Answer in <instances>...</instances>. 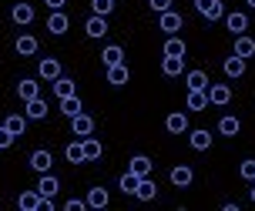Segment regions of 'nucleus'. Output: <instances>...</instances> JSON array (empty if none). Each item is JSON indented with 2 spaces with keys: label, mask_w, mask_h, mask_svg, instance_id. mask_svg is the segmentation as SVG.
<instances>
[{
  "label": "nucleus",
  "mask_w": 255,
  "mask_h": 211,
  "mask_svg": "<svg viewBox=\"0 0 255 211\" xmlns=\"http://www.w3.org/2000/svg\"><path fill=\"white\" fill-rule=\"evenodd\" d=\"M185 54H188L185 40H181L178 34H171V37L165 40V57H185Z\"/></svg>",
  "instance_id": "26"
},
{
  "label": "nucleus",
  "mask_w": 255,
  "mask_h": 211,
  "mask_svg": "<svg viewBox=\"0 0 255 211\" xmlns=\"http://www.w3.org/2000/svg\"><path fill=\"white\" fill-rule=\"evenodd\" d=\"M222 71H225V77H229V81H239V77L245 74V57H239V54H229V57L222 61Z\"/></svg>",
  "instance_id": "6"
},
{
  "label": "nucleus",
  "mask_w": 255,
  "mask_h": 211,
  "mask_svg": "<svg viewBox=\"0 0 255 211\" xmlns=\"http://www.w3.org/2000/svg\"><path fill=\"white\" fill-rule=\"evenodd\" d=\"M225 27H229V34H232V37L245 34V30H249V13H242V10L225 13Z\"/></svg>",
  "instance_id": "4"
},
{
  "label": "nucleus",
  "mask_w": 255,
  "mask_h": 211,
  "mask_svg": "<svg viewBox=\"0 0 255 211\" xmlns=\"http://www.w3.org/2000/svg\"><path fill=\"white\" fill-rule=\"evenodd\" d=\"M128 81H131L128 61H125V64H115V67H108V84H111V87H125Z\"/></svg>",
  "instance_id": "14"
},
{
  "label": "nucleus",
  "mask_w": 255,
  "mask_h": 211,
  "mask_svg": "<svg viewBox=\"0 0 255 211\" xmlns=\"http://www.w3.org/2000/svg\"><path fill=\"white\" fill-rule=\"evenodd\" d=\"M51 87H54V98L57 101H64V98H71V94H77V84H74V77H57V81H51Z\"/></svg>",
  "instance_id": "13"
},
{
  "label": "nucleus",
  "mask_w": 255,
  "mask_h": 211,
  "mask_svg": "<svg viewBox=\"0 0 255 211\" xmlns=\"http://www.w3.org/2000/svg\"><path fill=\"white\" fill-rule=\"evenodd\" d=\"M71 127H74L77 137H88V134H94V117H88V114L81 111L77 117H71Z\"/></svg>",
  "instance_id": "18"
},
{
  "label": "nucleus",
  "mask_w": 255,
  "mask_h": 211,
  "mask_svg": "<svg viewBox=\"0 0 255 211\" xmlns=\"http://www.w3.org/2000/svg\"><path fill=\"white\" fill-rule=\"evenodd\" d=\"M239 174H242L245 181H255V161H252V158H249V161H242V164H239Z\"/></svg>",
  "instance_id": "39"
},
{
  "label": "nucleus",
  "mask_w": 255,
  "mask_h": 211,
  "mask_svg": "<svg viewBox=\"0 0 255 211\" xmlns=\"http://www.w3.org/2000/svg\"><path fill=\"white\" fill-rule=\"evenodd\" d=\"M232 54H239V57H245V61H249V57H255V40L245 37V34H239V37H235V50H232Z\"/></svg>",
  "instance_id": "27"
},
{
  "label": "nucleus",
  "mask_w": 255,
  "mask_h": 211,
  "mask_svg": "<svg viewBox=\"0 0 255 211\" xmlns=\"http://www.w3.org/2000/svg\"><path fill=\"white\" fill-rule=\"evenodd\" d=\"M37 77L40 81H57V77H61V61H57V57H44V61L37 64Z\"/></svg>",
  "instance_id": "8"
},
{
  "label": "nucleus",
  "mask_w": 255,
  "mask_h": 211,
  "mask_svg": "<svg viewBox=\"0 0 255 211\" xmlns=\"http://www.w3.org/2000/svg\"><path fill=\"white\" fill-rule=\"evenodd\" d=\"M158 27H161V30H165L168 37H171V34H178L181 27H185V20H181V13L165 10V13H158Z\"/></svg>",
  "instance_id": "5"
},
{
  "label": "nucleus",
  "mask_w": 255,
  "mask_h": 211,
  "mask_svg": "<svg viewBox=\"0 0 255 211\" xmlns=\"http://www.w3.org/2000/svg\"><path fill=\"white\" fill-rule=\"evenodd\" d=\"M138 174H131V171H125L121 174V178H118V188H121V191H125V195H134V188H138Z\"/></svg>",
  "instance_id": "36"
},
{
  "label": "nucleus",
  "mask_w": 255,
  "mask_h": 211,
  "mask_svg": "<svg viewBox=\"0 0 255 211\" xmlns=\"http://www.w3.org/2000/svg\"><path fill=\"white\" fill-rule=\"evenodd\" d=\"M245 3H249V7H252V10H255V0H245Z\"/></svg>",
  "instance_id": "44"
},
{
  "label": "nucleus",
  "mask_w": 255,
  "mask_h": 211,
  "mask_svg": "<svg viewBox=\"0 0 255 211\" xmlns=\"http://www.w3.org/2000/svg\"><path fill=\"white\" fill-rule=\"evenodd\" d=\"M64 158H67L71 164H81V161H84V148H81V141H71V144L64 148Z\"/></svg>",
  "instance_id": "35"
},
{
  "label": "nucleus",
  "mask_w": 255,
  "mask_h": 211,
  "mask_svg": "<svg viewBox=\"0 0 255 211\" xmlns=\"http://www.w3.org/2000/svg\"><path fill=\"white\" fill-rule=\"evenodd\" d=\"M10 20H13L17 27H27V24H34V7H30L27 0H17V3L10 7Z\"/></svg>",
  "instance_id": "2"
},
{
  "label": "nucleus",
  "mask_w": 255,
  "mask_h": 211,
  "mask_svg": "<svg viewBox=\"0 0 255 211\" xmlns=\"http://www.w3.org/2000/svg\"><path fill=\"white\" fill-rule=\"evenodd\" d=\"M91 10L98 13V17H108V13L115 10V0H91Z\"/></svg>",
  "instance_id": "37"
},
{
  "label": "nucleus",
  "mask_w": 255,
  "mask_h": 211,
  "mask_svg": "<svg viewBox=\"0 0 255 211\" xmlns=\"http://www.w3.org/2000/svg\"><path fill=\"white\" fill-rule=\"evenodd\" d=\"M185 84H188V91H208V74L205 71H188Z\"/></svg>",
  "instance_id": "30"
},
{
  "label": "nucleus",
  "mask_w": 255,
  "mask_h": 211,
  "mask_svg": "<svg viewBox=\"0 0 255 211\" xmlns=\"http://www.w3.org/2000/svg\"><path fill=\"white\" fill-rule=\"evenodd\" d=\"M81 148H84V161H94V158H101V141L98 137H81Z\"/></svg>",
  "instance_id": "31"
},
{
  "label": "nucleus",
  "mask_w": 255,
  "mask_h": 211,
  "mask_svg": "<svg viewBox=\"0 0 255 211\" xmlns=\"http://www.w3.org/2000/svg\"><path fill=\"white\" fill-rule=\"evenodd\" d=\"M44 3H47V10H64L67 0H44Z\"/></svg>",
  "instance_id": "42"
},
{
  "label": "nucleus",
  "mask_w": 255,
  "mask_h": 211,
  "mask_svg": "<svg viewBox=\"0 0 255 211\" xmlns=\"http://www.w3.org/2000/svg\"><path fill=\"white\" fill-rule=\"evenodd\" d=\"M154 195H158L154 181H151V178H141L138 188H134V198H138V201H154Z\"/></svg>",
  "instance_id": "25"
},
{
  "label": "nucleus",
  "mask_w": 255,
  "mask_h": 211,
  "mask_svg": "<svg viewBox=\"0 0 255 211\" xmlns=\"http://www.w3.org/2000/svg\"><path fill=\"white\" fill-rule=\"evenodd\" d=\"M108 205H111L108 188H91L88 191V208H108Z\"/></svg>",
  "instance_id": "24"
},
{
  "label": "nucleus",
  "mask_w": 255,
  "mask_h": 211,
  "mask_svg": "<svg viewBox=\"0 0 255 211\" xmlns=\"http://www.w3.org/2000/svg\"><path fill=\"white\" fill-rule=\"evenodd\" d=\"M195 10L205 20H225V3L222 0H195Z\"/></svg>",
  "instance_id": "1"
},
{
  "label": "nucleus",
  "mask_w": 255,
  "mask_h": 211,
  "mask_svg": "<svg viewBox=\"0 0 255 211\" xmlns=\"http://www.w3.org/2000/svg\"><path fill=\"white\" fill-rule=\"evenodd\" d=\"M165 127H168V134H185V131H191V127H188V114H181V111L168 114Z\"/></svg>",
  "instance_id": "15"
},
{
  "label": "nucleus",
  "mask_w": 255,
  "mask_h": 211,
  "mask_svg": "<svg viewBox=\"0 0 255 211\" xmlns=\"http://www.w3.org/2000/svg\"><path fill=\"white\" fill-rule=\"evenodd\" d=\"M81 111H84V104H81V98H77V94H71V98L61 101V114H64V117H77Z\"/></svg>",
  "instance_id": "32"
},
{
  "label": "nucleus",
  "mask_w": 255,
  "mask_h": 211,
  "mask_svg": "<svg viewBox=\"0 0 255 211\" xmlns=\"http://www.w3.org/2000/svg\"><path fill=\"white\" fill-rule=\"evenodd\" d=\"M37 191H40V198H54V195L61 191V178H54L51 171H44L40 181H37Z\"/></svg>",
  "instance_id": "11"
},
{
  "label": "nucleus",
  "mask_w": 255,
  "mask_h": 211,
  "mask_svg": "<svg viewBox=\"0 0 255 211\" xmlns=\"http://www.w3.org/2000/svg\"><path fill=\"white\" fill-rule=\"evenodd\" d=\"M17 94H20V101H34V98H40V84L37 81H30V77H20V84H17Z\"/></svg>",
  "instance_id": "19"
},
{
  "label": "nucleus",
  "mask_w": 255,
  "mask_h": 211,
  "mask_svg": "<svg viewBox=\"0 0 255 211\" xmlns=\"http://www.w3.org/2000/svg\"><path fill=\"white\" fill-rule=\"evenodd\" d=\"M148 7L154 13H165V10H171V0H148Z\"/></svg>",
  "instance_id": "41"
},
{
  "label": "nucleus",
  "mask_w": 255,
  "mask_h": 211,
  "mask_svg": "<svg viewBox=\"0 0 255 211\" xmlns=\"http://www.w3.org/2000/svg\"><path fill=\"white\" fill-rule=\"evenodd\" d=\"M242 131V121L239 117H232V114H225L222 121H218V134H225V137H235Z\"/></svg>",
  "instance_id": "29"
},
{
  "label": "nucleus",
  "mask_w": 255,
  "mask_h": 211,
  "mask_svg": "<svg viewBox=\"0 0 255 211\" xmlns=\"http://www.w3.org/2000/svg\"><path fill=\"white\" fill-rule=\"evenodd\" d=\"M181 71H185V57H165L161 61V74L165 77H181Z\"/></svg>",
  "instance_id": "28"
},
{
  "label": "nucleus",
  "mask_w": 255,
  "mask_h": 211,
  "mask_svg": "<svg viewBox=\"0 0 255 211\" xmlns=\"http://www.w3.org/2000/svg\"><path fill=\"white\" fill-rule=\"evenodd\" d=\"M51 164H54V154L47 148H37L34 154H30V168L37 174H44V171H51Z\"/></svg>",
  "instance_id": "12"
},
{
  "label": "nucleus",
  "mask_w": 255,
  "mask_h": 211,
  "mask_svg": "<svg viewBox=\"0 0 255 211\" xmlns=\"http://www.w3.org/2000/svg\"><path fill=\"white\" fill-rule=\"evenodd\" d=\"M205 94H208V104H212V107H225L232 101V87L229 84H208Z\"/></svg>",
  "instance_id": "3"
},
{
  "label": "nucleus",
  "mask_w": 255,
  "mask_h": 211,
  "mask_svg": "<svg viewBox=\"0 0 255 211\" xmlns=\"http://www.w3.org/2000/svg\"><path fill=\"white\" fill-rule=\"evenodd\" d=\"M188 144L195 151H208V148H212V134H208L205 127H195V131L188 134Z\"/></svg>",
  "instance_id": "22"
},
{
  "label": "nucleus",
  "mask_w": 255,
  "mask_h": 211,
  "mask_svg": "<svg viewBox=\"0 0 255 211\" xmlns=\"http://www.w3.org/2000/svg\"><path fill=\"white\" fill-rule=\"evenodd\" d=\"M249 198H252V205H255V181H252V188H249Z\"/></svg>",
  "instance_id": "43"
},
{
  "label": "nucleus",
  "mask_w": 255,
  "mask_h": 211,
  "mask_svg": "<svg viewBox=\"0 0 255 211\" xmlns=\"http://www.w3.org/2000/svg\"><path fill=\"white\" fill-rule=\"evenodd\" d=\"M84 34H88V37H104V34H108V17H98V13H94V17H91L88 24H84Z\"/></svg>",
  "instance_id": "20"
},
{
  "label": "nucleus",
  "mask_w": 255,
  "mask_h": 211,
  "mask_svg": "<svg viewBox=\"0 0 255 211\" xmlns=\"http://www.w3.org/2000/svg\"><path fill=\"white\" fill-rule=\"evenodd\" d=\"M64 208H67V211H84V208H88V198H67V201H64Z\"/></svg>",
  "instance_id": "40"
},
{
  "label": "nucleus",
  "mask_w": 255,
  "mask_h": 211,
  "mask_svg": "<svg viewBox=\"0 0 255 211\" xmlns=\"http://www.w3.org/2000/svg\"><path fill=\"white\" fill-rule=\"evenodd\" d=\"M24 114H27V121H44V117H47V101H44V98L27 101Z\"/></svg>",
  "instance_id": "17"
},
{
  "label": "nucleus",
  "mask_w": 255,
  "mask_h": 211,
  "mask_svg": "<svg viewBox=\"0 0 255 211\" xmlns=\"http://www.w3.org/2000/svg\"><path fill=\"white\" fill-rule=\"evenodd\" d=\"M205 107H212L208 94L205 91H188V111H205Z\"/></svg>",
  "instance_id": "34"
},
{
  "label": "nucleus",
  "mask_w": 255,
  "mask_h": 211,
  "mask_svg": "<svg viewBox=\"0 0 255 211\" xmlns=\"http://www.w3.org/2000/svg\"><path fill=\"white\" fill-rule=\"evenodd\" d=\"M128 171H131V174H138V178H151L154 161L148 158V154H134V158H131V164H128Z\"/></svg>",
  "instance_id": "7"
},
{
  "label": "nucleus",
  "mask_w": 255,
  "mask_h": 211,
  "mask_svg": "<svg viewBox=\"0 0 255 211\" xmlns=\"http://www.w3.org/2000/svg\"><path fill=\"white\" fill-rule=\"evenodd\" d=\"M3 127L13 131V134H24L27 131V114H7V117H3Z\"/></svg>",
  "instance_id": "33"
},
{
  "label": "nucleus",
  "mask_w": 255,
  "mask_h": 211,
  "mask_svg": "<svg viewBox=\"0 0 255 211\" xmlns=\"http://www.w3.org/2000/svg\"><path fill=\"white\" fill-rule=\"evenodd\" d=\"M13 144H17V134H13V131H7V127L0 124V151L13 148Z\"/></svg>",
  "instance_id": "38"
},
{
  "label": "nucleus",
  "mask_w": 255,
  "mask_h": 211,
  "mask_svg": "<svg viewBox=\"0 0 255 211\" xmlns=\"http://www.w3.org/2000/svg\"><path fill=\"white\" fill-rule=\"evenodd\" d=\"M168 178H171V185H175V188H191V181H195V171H191L188 164H175Z\"/></svg>",
  "instance_id": "10"
},
{
  "label": "nucleus",
  "mask_w": 255,
  "mask_h": 211,
  "mask_svg": "<svg viewBox=\"0 0 255 211\" xmlns=\"http://www.w3.org/2000/svg\"><path fill=\"white\" fill-rule=\"evenodd\" d=\"M13 50H17L20 57H30V54H37V37H30V34H20V37L13 40Z\"/></svg>",
  "instance_id": "21"
},
{
  "label": "nucleus",
  "mask_w": 255,
  "mask_h": 211,
  "mask_svg": "<svg viewBox=\"0 0 255 211\" xmlns=\"http://www.w3.org/2000/svg\"><path fill=\"white\" fill-rule=\"evenodd\" d=\"M101 61L104 67H115V64H125V47H118V44H108L101 50Z\"/></svg>",
  "instance_id": "23"
},
{
  "label": "nucleus",
  "mask_w": 255,
  "mask_h": 211,
  "mask_svg": "<svg viewBox=\"0 0 255 211\" xmlns=\"http://www.w3.org/2000/svg\"><path fill=\"white\" fill-rule=\"evenodd\" d=\"M67 27H71L67 13H64V10H51V17H47V34L61 37V34H67Z\"/></svg>",
  "instance_id": "9"
},
{
  "label": "nucleus",
  "mask_w": 255,
  "mask_h": 211,
  "mask_svg": "<svg viewBox=\"0 0 255 211\" xmlns=\"http://www.w3.org/2000/svg\"><path fill=\"white\" fill-rule=\"evenodd\" d=\"M40 191L34 188V191H20V198H17V208L20 211H40Z\"/></svg>",
  "instance_id": "16"
}]
</instances>
